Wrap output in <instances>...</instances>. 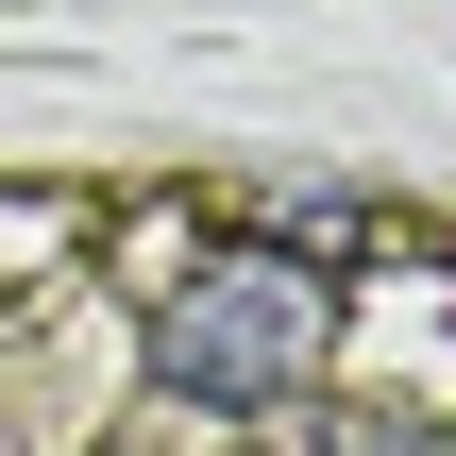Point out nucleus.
<instances>
[{"instance_id": "f257e3e1", "label": "nucleus", "mask_w": 456, "mask_h": 456, "mask_svg": "<svg viewBox=\"0 0 456 456\" xmlns=\"http://www.w3.org/2000/svg\"><path fill=\"white\" fill-rule=\"evenodd\" d=\"M322 355H338V271H305V254H271V237L220 254V271H186V288L152 305V389L203 406V423L305 406Z\"/></svg>"}, {"instance_id": "f03ea898", "label": "nucleus", "mask_w": 456, "mask_h": 456, "mask_svg": "<svg viewBox=\"0 0 456 456\" xmlns=\"http://www.w3.org/2000/svg\"><path fill=\"white\" fill-rule=\"evenodd\" d=\"M322 456H456V423H440V406H338Z\"/></svg>"}]
</instances>
